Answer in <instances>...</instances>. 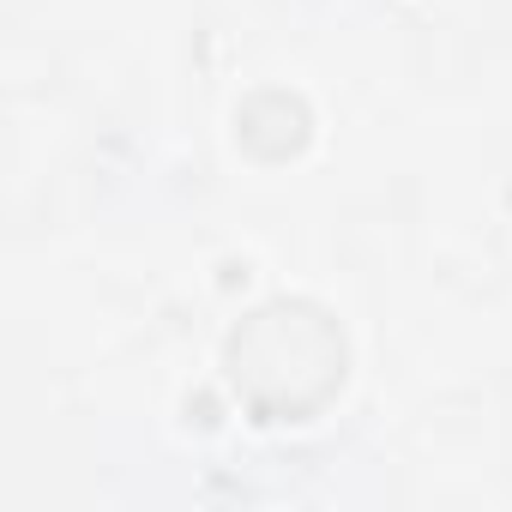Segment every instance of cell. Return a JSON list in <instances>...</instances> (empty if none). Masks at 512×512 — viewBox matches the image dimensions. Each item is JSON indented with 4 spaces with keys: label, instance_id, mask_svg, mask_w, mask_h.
Returning <instances> with one entry per match:
<instances>
[{
    "label": "cell",
    "instance_id": "cell-1",
    "mask_svg": "<svg viewBox=\"0 0 512 512\" xmlns=\"http://www.w3.org/2000/svg\"><path fill=\"white\" fill-rule=\"evenodd\" d=\"M223 380L253 422H314L350 380V338L314 296H272L223 338Z\"/></svg>",
    "mask_w": 512,
    "mask_h": 512
},
{
    "label": "cell",
    "instance_id": "cell-2",
    "mask_svg": "<svg viewBox=\"0 0 512 512\" xmlns=\"http://www.w3.org/2000/svg\"><path fill=\"white\" fill-rule=\"evenodd\" d=\"M235 145L253 163H296L314 145V109H308V97L284 91V85H266V91L241 97V109H235Z\"/></svg>",
    "mask_w": 512,
    "mask_h": 512
}]
</instances>
